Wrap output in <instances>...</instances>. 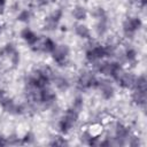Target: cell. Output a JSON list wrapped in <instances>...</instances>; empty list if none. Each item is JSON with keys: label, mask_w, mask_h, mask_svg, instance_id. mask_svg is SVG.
<instances>
[{"label": "cell", "mask_w": 147, "mask_h": 147, "mask_svg": "<svg viewBox=\"0 0 147 147\" xmlns=\"http://www.w3.org/2000/svg\"><path fill=\"white\" fill-rule=\"evenodd\" d=\"M85 59H86V61H87L88 63H91V64H93V63L100 61V60L98 59V56H96V54H95V52H94L93 48L86 49V52H85Z\"/></svg>", "instance_id": "obj_24"}, {"label": "cell", "mask_w": 147, "mask_h": 147, "mask_svg": "<svg viewBox=\"0 0 147 147\" xmlns=\"http://www.w3.org/2000/svg\"><path fill=\"white\" fill-rule=\"evenodd\" d=\"M71 108H74V109H75V110H77L78 113H79V111H82V110H83V108H84V99H83V96H80V95L76 96V98L72 100Z\"/></svg>", "instance_id": "obj_21"}, {"label": "cell", "mask_w": 147, "mask_h": 147, "mask_svg": "<svg viewBox=\"0 0 147 147\" xmlns=\"http://www.w3.org/2000/svg\"><path fill=\"white\" fill-rule=\"evenodd\" d=\"M96 85H98V78L95 74L90 70L82 71L76 80V88L80 92L86 91L88 88H96Z\"/></svg>", "instance_id": "obj_1"}, {"label": "cell", "mask_w": 147, "mask_h": 147, "mask_svg": "<svg viewBox=\"0 0 147 147\" xmlns=\"http://www.w3.org/2000/svg\"><path fill=\"white\" fill-rule=\"evenodd\" d=\"M55 49H56L57 52H60V53H61L63 56H65V57H68V55L70 54V48H69V46H68L67 44H60V45H56Z\"/></svg>", "instance_id": "obj_28"}, {"label": "cell", "mask_w": 147, "mask_h": 147, "mask_svg": "<svg viewBox=\"0 0 147 147\" xmlns=\"http://www.w3.org/2000/svg\"><path fill=\"white\" fill-rule=\"evenodd\" d=\"M42 28H44L45 31L53 32V31H55V30L59 28V22L55 21V20H53L52 17L47 16V17L45 18V22H44V26H42Z\"/></svg>", "instance_id": "obj_15"}, {"label": "cell", "mask_w": 147, "mask_h": 147, "mask_svg": "<svg viewBox=\"0 0 147 147\" xmlns=\"http://www.w3.org/2000/svg\"><path fill=\"white\" fill-rule=\"evenodd\" d=\"M15 51V45L13 42H7L2 48H0V57H9Z\"/></svg>", "instance_id": "obj_17"}, {"label": "cell", "mask_w": 147, "mask_h": 147, "mask_svg": "<svg viewBox=\"0 0 147 147\" xmlns=\"http://www.w3.org/2000/svg\"><path fill=\"white\" fill-rule=\"evenodd\" d=\"M91 15L96 18V20H101L103 17H107V14H106V10L102 8V7H94L91 11Z\"/></svg>", "instance_id": "obj_22"}, {"label": "cell", "mask_w": 147, "mask_h": 147, "mask_svg": "<svg viewBox=\"0 0 147 147\" xmlns=\"http://www.w3.org/2000/svg\"><path fill=\"white\" fill-rule=\"evenodd\" d=\"M49 145L51 146H65V145H68V141L62 136H55V137H53Z\"/></svg>", "instance_id": "obj_25"}, {"label": "cell", "mask_w": 147, "mask_h": 147, "mask_svg": "<svg viewBox=\"0 0 147 147\" xmlns=\"http://www.w3.org/2000/svg\"><path fill=\"white\" fill-rule=\"evenodd\" d=\"M9 60H10V63H11L13 68H16V67L20 64V61H21V55H20L18 51H15V52L9 56Z\"/></svg>", "instance_id": "obj_29"}, {"label": "cell", "mask_w": 147, "mask_h": 147, "mask_svg": "<svg viewBox=\"0 0 147 147\" xmlns=\"http://www.w3.org/2000/svg\"><path fill=\"white\" fill-rule=\"evenodd\" d=\"M131 100L138 107L145 108V106H146V91L133 90V92L131 94Z\"/></svg>", "instance_id": "obj_7"}, {"label": "cell", "mask_w": 147, "mask_h": 147, "mask_svg": "<svg viewBox=\"0 0 147 147\" xmlns=\"http://www.w3.org/2000/svg\"><path fill=\"white\" fill-rule=\"evenodd\" d=\"M72 126H74V124H71L69 121H67L65 118H61L60 121H59V123H57V129H59V131L62 133V134H67L71 129H72Z\"/></svg>", "instance_id": "obj_16"}, {"label": "cell", "mask_w": 147, "mask_h": 147, "mask_svg": "<svg viewBox=\"0 0 147 147\" xmlns=\"http://www.w3.org/2000/svg\"><path fill=\"white\" fill-rule=\"evenodd\" d=\"M105 47V56L106 57H114L116 52H117V47L114 44H107L103 46Z\"/></svg>", "instance_id": "obj_23"}, {"label": "cell", "mask_w": 147, "mask_h": 147, "mask_svg": "<svg viewBox=\"0 0 147 147\" xmlns=\"http://www.w3.org/2000/svg\"><path fill=\"white\" fill-rule=\"evenodd\" d=\"M52 82H53L55 88L59 90L60 92H65L70 87L69 79L65 78V77H63V76H61V75H55L54 74V76L52 77Z\"/></svg>", "instance_id": "obj_5"}, {"label": "cell", "mask_w": 147, "mask_h": 147, "mask_svg": "<svg viewBox=\"0 0 147 147\" xmlns=\"http://www.w3.org/2000/svg\"><path fill=\"white\" fill-rule=\"evenodd\" d=\"M136 78H137V76L134 74L125 71L123 74V76L121 77V79L117 82V84L125 90H133L134 84H136Z\"/></svg>", "instance_id": "obj_4"}, {"label": "cell", "mask_w": 147, "mask_h": 147, "mask_svg": "<svg viewBox=\"0 0 147 147\" xmlns=\"http://www.w3.org/2000/svg\"><path fill=\"white\" fill-rule=\"evenodd\" d=\"M7 98H8V95H7L6 91H3V90H0V103H1L2 101H5Z\"/></svg>", "instance_id": "obj_32"}, {"label": "cell", "mask_w": 147, "mask_h": 147, "mask_svg": "<svg viewBox=\"0 0 147 147\" xmlns=\"http://www.w3.org/2000/svg\"><path fill=\"white\" fill-rule=\"evenodd\" d=\"M5 5H6V0H0V6L5 7Z\"/></svg>", "instance_id": "obj_35"}, {"label": "cell", "mask_w": 147, "mask_h": 147, "mask_svg": "<svg viewBox=\"0 0 147 147\" xmlns=\"http://www.w3.org/2000/svg\"><path fill=\"white\" fill-rule=\"evenodd\" d=\"M71 14H72V17L75 20H77V21H84L87 17V10H86V8L84 6H80V5L75 6Z\"/></svg>", "instance_id": "obj_11"}, {"label": "cell", "mask_w": 147, "mask_h": 147, "mask_svg": "<svg viewBox=\"0 0 147 147\" xmlns=\"http://www.w3.org/2000/svg\"><path fill=\"white\" fill-rule=\"evenodd\" d=\"M133 90H138V91H147V79L145 77V75H140L136 78V84Z\"/></svg>", "instance_id": "obj_18"}, {"label": "cell", "mask_w": 147, "mask_h": 147, "mask_svg": "<svg viewBox=\"0 0 147 147\" xmlns=\"http://www.w3.org/2000/svg\"><path fill=\"white\" fill-rule=\"evenodd\" d=\"M6 142H7V145H11V146H16V145H18V144H21L22 142V140L18 138V136L17 134H9L8 137H6Z\"/></svg>", "instance_id": "obj_26"}, {"label": "cell", "mask_w": 147, "mask_h": 147, "mask_svg": "<svg viewBox=\"0 0 147 147\" xmlns=\"http://www.w3.org/2000/svg\"><path fill=\"white\" fill-rule=\"evenodd\" d=\"M63 118H65L67 121H69L71 124H76L77 122H78V118H79V113L77 111V110H75L74 108H68L65 111H64V114H63V116H62Z\"/></svg>", "instance_id": "obj_13"}, {"label": "cell", "mask_w": 147, "mask_h": 147, "mask_svg": "<svg viewBox=\"0 0 147 147\" xmlns=\"http://www.w3.org/2000/svg\"><path fill=\"white\" fill-rule=\"evenodd\" d=\"M3 9H5V7H2V6H0V15L3 13Z\"/></svg>", "instance_id": "obj_36"}, {"label": "cell", "mask_w": 147, "mask_h": 147, "mask_svg": "<svg viewBox=\"0 0 147 147\" xmlns=\"http://www.w3.org/2000/svg\"><path fill=\"white\" fill-rule=\"evenodd\" d=\"M31 17H32V13H31L29 9H22V10H20V13L17 14V20H18L20 22H23V23L30 22Z\"/></svg>", "instance_id": "obj_20"}, {"label": "cell", "mask_w": 147, "mask_h": 147, "mask_svg": "<svg viewBox=\"0 0 147 147\" xmlns=\"http://www.w3.org/2000/svg\"><path fill=\"white\" fill-rule=\"evenodd\" d=\"M136 2H138L141 7H145L146 5H147V0H134Z\"/></svg>", "instance_id": "obj_34"}, {"label": "cell", "mask_w": 147, "mask_h": 147, "mask_svg": "<svg viewBox=\"0 0 147 147\" xmlns=\"http://www.w3.org/2000/svg\"><path fill=\"white\" fill-rule=\"evenodd\" d=\"M20 36H21V38H22L29 46H31V47H32V46L38 41V39H39V37H38L30 28H24V29L21 31Z\"/></svg>", "instance_id": "obj_6"}, {"label": "cell", "mask_w": 147, "mask_h": 147, "mask_svg": "<svg viewBox=\"0 0 147 147\" xmlns=\"http://www.w3.org/2000/svg\"><path fill=\"white\" fill-rule=\"evenodd\" d=\"M124 55H125V60L126 63H130L131 65H134L137 63V51L132 47H129L124 51Z\"/></svg>", "instance_id": "obj_14"}, {"label": "cell", "mask_w": 147, "mask_h": 147, "mask_svg": "<svg viewBox=\"0 0 147 147\" xmlns=\"http://www.w3.org/2000/svg\"><path fill=\"white\" fill-rule=\"evenodd\" d=\"M34 141H36V136H34V133L31 132V131H28V132L24 134V137L22 138V142H23V144L31 145V144H33Z\"/></svg>", "instance_id": "obj_27"}, {"label": "cell", "mask_w": 147, "mask_h": 147, "mask_svg": "<svg viewBox=\"0 0 147 147\" xmlns=\"http://www.w3.org/2000/svg\"><path fill=\"white\" fill-rule=\"evenodd\" d=\"M131 134L130 132V129L122 124V123H116L115 126H114V136L117 137V138H122V139H127V137Z\"/></svg>", "instance_id": "obj_8"}, {"label": "cell", "mask_w": 147, "mask_h": 147, "mask_svg": "<svg viewBox=\"0 0 147 147\" xmlns=\"http://www.w3.org/2000/svg\"><path fill=\"white\" fill-rule=\"evenodd\" d=\"M94 30H95V33L99 37H103L108 32V20H107V17H103V18L99 20L98 23L95 24Z\"/></svg>", "instance_id": "obj_10"}, {"label": "cell", "mask_w": 147, "mask_h": 147, "mask_svg": "<svg viewBox=\"0 0 147 147\" xmlns=\"http://www.w3.org/2000/svg\"><path fill=\"white\" fill-rule=\"evenodd\" d=\"M142 26V21L139 17H126L122 23L123 34L126 39H133L134 34Z\"/></svg>", "instance_id": "obj_2"}, {"label": "cell", "mask_w": 147, "mask_h": 147, "mask_svg": "<svg viewBox=\"0 0 147 147\" xmlns=\"http://www.w3.org/2000/svg\"><path fill=\"white\" fill-rule=\"evenodd\" d=\"M75 33L79 37V38H82V39H90L91 37V31H90V29L85 25V24H76L75 25Z\"/></svg>", "instance_id": "obj_12"}, {"label": "cell", "mask_w": 147, "mask_h": 147, "mask_svg": "<svg viewBox=\"0 0 147 147\" xmlns=\"http://www.w3.org/2000/svg\"><path fill=\"white\" fill-rule=\"evenodd\" d=\"M49 17H52L53 20H55V21H57V22H60V20L62 18V16H63V11H62V9H54L49 15H48Z\"/></svg>", "instance_id": "obj_31"}, {"label": "cell", "mask_w": 147, "mask_h": 147, "mask_svg": "<svg viewBox=\"0 0 147 147\" xmlns=\"http://www.w3.org/2000/svg\"><path fill=\"white\" fill-rule=\"evenodd\" d=\"M7 142H6V137L3 134H0V146H6Z\"/></svg>", "instance_id": "obj_33"}, {"label": "cell", "mask_w": 147, "mask_h": 147, "mask_svg": "<svg viewBox=\"0 0 147 147\" xmlns=\"http://www.w3.org/2000/svg\"><path fill=\"white\" fill-rule=\"evenodd\" d=\"M126 144H129L131 147H137V146L140 145V139L136 134H130L126 139Z\"/></svg>", "instance_id": "obj_30"}, {"label": "cell", "mask_w": 147, "mask_h": 147, "mask_svg": "<svg viewBox=\"0 0 147 147\" xmlns=\"http://www.w3.org/2000/svg\"><path fill=\"white\" fill-rule=\"evenodd\" d=\"M0 32H1V25H0Z\"/></svg>", "instance_id": "obj_37"}, {"label": "cell", "mask_w": 147, "mask_h": 147, "mask_svg": "<svg viewBox=\"0 0 147 147\" xmlns=\"http://www.w3.org/2000/svg\"><path fill=\"white\" fill-rule=\"evenodd\" d=\"M96 88L100 90L101 96L105 100H110L115 95V88L110 82V79L106 78H98V85Z\"/></svg>", "instance_id": "obj_3"}, {"label": "cell", "mask_w": 147, "mask_h": 147, "mask_svg": "<svg viewBox=\"0 0 147 147\" xmlns=\"http://www.w3.org/2000/svg\"><path fill=\"white\" fill-rule=\"evenodd\" d=\"M93 138H94V134H93L91 131H88V130L83 131V132L80 133V136H79L80 142H82L83 145H88V146H91V142H92Z\"/></svg>", "instance_id": "obj_19"}, {"label": "cell", "mask_w": 147, "mask_h": 147, "mask_svg": "<svg viewBox=\"0 0 147 147\" xmlns=\"http://www.w3.org/2000/svg\"><path fill=\"white\" fill-rule=\"evenodd\" d=\"M1 107H2V110L9 115H16V107L17 105L14 102V100L11 98H7L5 101H2L1 103Z\"/></svg>", "instance_id": "obj_9"}]
</instances>
